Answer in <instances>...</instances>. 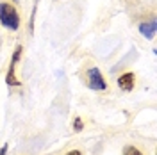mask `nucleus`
<instances>
[{"mask_svg": "<svg viewBox=\"0 0 157 155\" xmlns=\"http://www.w3.org/2000/svg\"><path fill=\"white\" fill-rule=\"evenodd\" d=\"M21 47H16L14 54H13V59H11L9 70H7V75H6V84L7 86H20V80L16 78V62L20 61V55H21Z\"/></svg>", "mask_w": 157, "mask_h": 155, "instance_id": "3", "label": "nucleus"}, {"mask_svg": "<svg viewBox=\"0 0 157 155\" xmlns=\"http://www.w3.org/2000/svg\"><path fill=\"white\" fill-rule=\"evenodd\" d=\"M155 30H157L155 20H150V21H147V23H141V25H139V32H141V36H145L147 39H154Z\"/></svg>", "mask_w": 157, "mask_h": 155, "instance_id": "5", "label": "nucleus"}, {"mask_svg": "<svg viewBox=\"0 0 157 155\" xmlns=\"http://www.w3.org/2000/svg\"><path fill=\"white\" fill-rule=\"evenodd\" d=\"M123 155H143L139 150H137L136 146H132V145H127L125 148H123Z\"/></svg>", "mask_w": 157, "mask_h": 155, "instance_id": "6", "label": "nucleus"}, {"mask_svg": "<svg viewBox=\"0 0 157 155\" xmlns=\"http://www.w3.org/2000/svg\"><path fill=\"white\" fill-rule=\"evenodd\" d=\"M66 155H82V153H80L78 150H71V152H68V153H66Z\"/></svg>", "mask_w": 157, "mask_h": 155, "instance_id": "10", "label": "nucleus"}, {"mask_svg": "<svg viewBox=\"0 0 157 155\" xmlns=\"http://www.w3.org/2000/svg\"><path fill=\"white\" fill-rule=\"evenodd\" d=\"M38 4H39V0H36V2H34V9H32V18H30V23H29L30 34H32V30H34V16H36V11H38Z\"/></svg>", "mask_w": 157, "mask_h": 155, "instance_id": "7", "label": "nucleus"}, {"mask_svg": "<svg viewBox=\"0 0 157 155\" xmlns=\"http://www.w3.org/2000/svg\"><path fill=\"white\" fill-rule=\"evenodd\" d=\"M82 128H84L82 119H80V118H75V119H73V130H75V132H80Z\"/></svg>", "mask_w": 157, "mask_h": 155, "instance_id": "8", "label": "nucleus"}, {"mask_svg": "<svg viewBox=\"0 0 157 155\" xmlns=\"http://www.w3.org/2000/svg\"><path fill=\"white\" fill-rule=\"evenodd\" d=\"M7 150H9V145H4L2 148H0V155H6L7 153Z\"/></svg>", "mask_w": 157, "mask_h": 155, "instance_id": "9", "label": "nucleus"}, {"mask_svg": "<svg viewBox=\"0 0 157 155\" xmlns=\"http://www.w3.org/2000/svg\"><path fill=\"white\" fill-rule=\"evenodd\" d=\"M0 23L9 30H18L20 27V14L11 4L0 2Z\"/></svg>", "mask_w": 157, "mask_h": 155, "instance_id": "1", "label": "nucleus"}, {"mask_svg": "<svg viewBox=\"0 0 157 155\" xmlns=\"http://www.w3.org/2000/svg\"><path fill=\"white\" fill-rule=\"evenodd\" d=\"M134 82H136V77L130 71H127V73H123V75L118 77V87L121 91H132L134 89Z\"/></svg>", "mask_w": 157, "mask_h": 155, "instance_id": "4", "label": "nucleus"}, {"mask_svg": "<svg viewBox=\"0 0 157 155\" xmlns=\"http://www.w3.org/2000/svg\"><path fill=\"white\" fill-rule=\"evenodd\" d=\"M88 87L93 89V91H104V89H107L105 78H104L102 71L98 68H89L88 70Z\"/></svg>", "mask_w": 157, "mask_h": 155, "instance_id": "2", "label": "nucleus"}]
</instances>
